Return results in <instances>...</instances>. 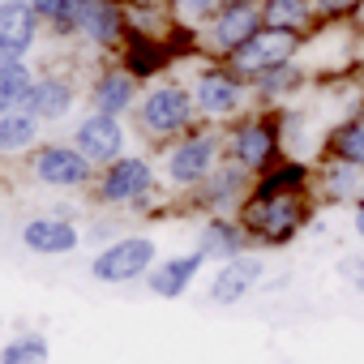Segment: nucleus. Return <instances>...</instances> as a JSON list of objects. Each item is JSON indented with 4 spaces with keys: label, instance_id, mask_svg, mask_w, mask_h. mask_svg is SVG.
<instances>
[{
    "label": "nucleus",
    "instance_id": "f257e3e1",
    "mask_svg": "<svg viewBox=\"0 0 364 364\" xmlns=\"http://www.w3.org/2000/svg\"><path fill=\"white\" fill-rule=\"evenodd\" d=\"M304 223V210L291 193H270V198H253L245 210V228L262 240V245H287Z\"/></svg>",
    "mask_w": 364,
    "mask_h": 364
},
{
    "label": "nucleus",
    "instance_id": "f03ea898",
    "mask_svg": "<svg viewBox=\"0 0 364 364\" xmlns=\"http://www.w3.org/2000/svg\"><path fill=\"white\" fill-rule=\"evenodd\" d=\"M150 262H154V240L150 236H124L90 262V274L99 283H129V279L146 274Z\"/></svg>",
    "mask_w": 364,
    "mask_h": 364
},
{
    "label": "nucleus",
    "instance_id": "7ed1b4c3",
    "mask_svg": "<svg viewBox=\"0 0 364 364\" xmlns=\"http://www.w3.org/2000/svg\"><path fill=\"white\" fill-rule=\"evenodd\" d=\"M35 180H43V185H56V189H82L90 185V159L77 150V146H43L35 154Z\"/></svg>",
    "mask_w": 364,
    "mask_h": 364
},
{
    "label": "nucleus",
    "instance_id": "20e7f679",
    "mask_svg": "<svg viewBox=\"0 0 364 364\" xmlns=\"http://www.w3.org/2000/svg\"><path fill=\"white\" fill-rule=\"evenodd\" d=\"M296 31H279V26H270V31H257L245 48H236L232 52V65L240 69V73H266V69H274V65H287L291 60V52H296Z\"/></svg>",
    "mask_w": 364,
    "mask_h": 364
},
{
    "label": "nucleus",
    "instance_id": "39448f33",
    "mask_svg": "<svg viewBox=\"0 0 364 364\" xmlns=\"http://www.w3.org/2000/svg\"><path fill=\"white\" fill-rule=\"evenodd\" d=\"M39 35V14L31 0H0V56H26Z\"/></svg>",
    "mask_w": 364,
    "mask_h": 364
},
{
    "label": "nucleus",
    "instance_id": "423d86ee",
    "mask_svg": "<svg viewBox=\"0 0 364 364\" xmlns=\"http://www.w3.org/2000/svg\"><path fill=\"white\" fill-rule=\"evenodd\" d=\"M120 146H124V129L116 124V116L107 112H95L77 124V150L95 163H116L120 159Z\"/></svg>",
    "mask_w": 364,
    "mask_h": 364
},
{
    "label": "nucleus",
    "instance_id": "0eeeda50",
    "mask_svg": "<svg viewBox=\"0 0 364 364\" xmlns=\"http://www.w3.org/2000/svg\"><path fill=\"white\" fill-rule=\"evenodd\" d=\"M210 163H215V137L198 133V137H185L167 154V176L176 185H198V180L210 176Z\"/></svg>",
    "mask_w": 364,
    "mask_h": 364
},
{
    "label": "nucleus",
    "instance_id": "6e6552de",
    "mask_svg": "<svg viewBox=\"0 0 364 364\" xmlns=\"http://www.w3.org/2000/svg\"><path fill=\"white\" fill-rule=\"evenodd\" d=\"M193 116V99L180 90V86H159L146 103H141V120L154 133H171V129H185Z\"/></svg>",
    "mask_w": 364,
    "mask_h": 364
},
{
    "label": "nucleus",
    "instance_id": "1a4fd4ad",
    "mask_svg": "<svg viewBox=\"0 0 364 364\" xmlns=\"http://www.w3.org/2000/svg\"><path fill=\"white\" fill-rule=\"evenodd\" d=\"M146 189H150L146 159H116L99 180V198L103 202H137Z\"/></svg>",
    "mask_w": 364,
    "mask_h": 364
},
{
    "label": "nucleus",
    "instance_id": "9d476101",
    "mask_svg": "<svg viewBox=\"0 0 364 364\" xmlns=\"http://www.w3.org/2000/svg\"><path fill=\"white\" fill-rule=\"evenodd\" d=\"M257 279H262V262H257V257H232V262H223V270L215 274L210 300H215V304H240V300L253 291Z\"/></svg>",
    "mask_w": 364,
    "mask_h": 364
},
{
    "label": "nucleus",
    "instance_id": "9b49d317",
    "mask_svg": "<svg viewBox=\"0 0 364 364\" xmlns=\"http://www.w3.org/2000/svg\"><path fill=\"white\" fill-rule=\"evenodd\" d=\"M232 150H236L240 167H249V171H262V167L274 159V150H279V133H274V124H266V120H253V124H245V129L232 137Z\"/></svg>",
    "mask_w": 364,
    "mask_h": 364
},
{
    "label": "nucleus",
    "instance_id": "f8f14e48",
    "mask_svg": "<svg viewBox=\"0 0 364 364\" xmlns=\"http://www.w3.org/2000/svg\"><path fill=\"white\" fill-rule=\"evenodd\" d=\"M22 245H26L31 253H48V257L73 253V249H77V228L65 223V219H31V223L22 228Z\"/></svg>",
    "mask_w": 364,
    "mask_h": 364
},
{
    "label": "nucleus",
    "instance_id": "ddd939ff",
    "mask_svg": "<svg viewBox=\"0 0 364 364\" xmlns=\"http://www.w3.org/2000/svg\"><path fill=\"white\" fill-rule=\"evenodd\" d=\"M22 107H26L31 116H39V120H60V116L73 107V86H69L65 77H43V82L31 86V95H26Z\"/></svg>",
    "mask_w": 364,
    "mask_h": 364
},
{
    "label": "nucleus",
    "instance_id": "4468645a",
    "mask_svg": "<svg viewBox=\"0 0 364 364\" xmlns=\"http://www.w3.org/2000/svg\"><path fill=\"white\" fill-rule=\"evenodd\" d=\"M202 253H185V257H171V262H163L154 274H146V283H150V291L154 296H167V300H176L180 291H185L189 283H193V274L202 270Z\"/></svg>",
    "mask_w": 364,
    "mask_h": 364
},
{
    "label": "nucleus",
    "instance_id": "2eb2a0df",
    "mask_svg": "<svg viewBox=\"0 0 364 364\" xmlns=\"http://www.w3.org/2000/svg\"><path fill=\"white\" fill-rule=\"evenodd\" d=\"M77 31L95 43H112L120 31H124V18L116 5H107V0H82L77 9Z\"/></svg>",
    "mask_w": 364,
    "mask_h": 364
},
{
    "label": "nucleus",
    "instance_id": "dca6fc26",
    "mask_svg": "<svg viewBox=\"0 0 364 364\" xmlns=\"http://www.w3.org/2000/svg\"><path fill=\"white\" fill-rule=\"evenodd\" d=\"M257 31H262V14H257L253 5H232V9L215 22V43L228 48V52H236V48H245Z\"/></svg>",
    "mask_w": 364,
    "mask_h": 364
},
{
    "label": "nucleus",
    "instance_id": "f3484780",
    "mask_svg": "<svg viewBox=\"0 0 364 364\" xmlns=\"http://www.w3.org/2000/svg\"><path fill=\"white\" fill-rule=\"evenodd\" d=\"M198 107L206 116H228V112L240 107V86L232 77H223V73H206L198 82Z\"/></svg>",
    "mask_w": 364,
    "mask_h": 364
},
{
    "label": "nucleus",
    "instance_id": "a211bd4d",
    "mask_svg": "<svg viewBox=\"0 0 364 364\" xmlns=\"http://www.w3.org/2000/svg\"><path fill=\"white\" fill-rule=\"evenodd\" d=\"M35 77L18 56H0V116H9L18 103H26Z\"/></svg>",
    "mask_w": 364,
    "mask_h": 364
},
{
    "label": "nucleus",
    "instance_id": "6ab92c4d",
    "mask_svg": "<svg viewBox=\"0 0 364 364\" xmlns=\"http://www.w3.org/2000/svg\"><path fill=\"white\" fill-rule=\"evenodd\" d=\"M240 245H245L240 228H236V223H228V219H215V223H206L198 253H202V257H219V262H232V257H240Z\"/></svg>",
    "mask_w": 364,
    "mask_h": 364
},
{
    "label": "nucleus",
    "instance_id": "aec40b11",
    "mask_svg": "<svg viewBox=\"0 0 364 364\" xmlns=\"http://www.w3.org/2000/svg\"><path fill=\"white\" fill-rule=\"evenodd\" d=\"M240 193H245V171L240 167H219V171L206 176V206L232 210V206H240Z\"/></svg>",
    "mask_w": 364,
    "mask_h": 364
},
{
    "label": "nucleus",
    "instance_id": "412c9836",
    "mask_svg": "<svg viewBox=\"0 0 364 364\" xmlns=\"http://www.w3.org/2000/svg\"><path fill=\"white\" fill-rule=\"evenodd\" d=\"M39 137V116L31 112H9L0 116V154H18Z\"/></svg>",
    "mask_w": 364,
    "mask_h": 364
},
{
    "label": "nucleus",
    "instance_id": "4be33fe9",
    "mask_svg": "<svg viewBox=\"0 0 364 364\" xmlns=\"http://www.w3.org/2000/svg\"><path fill=\"white\" fill-rule=\"evenodd\" d=\"M129 103H133V77H124V73H103V77L95 82V107H99V112L116 116V112H124Z\"/></svg>",
    "mask_w": 364,
    "mask_h": 364
},
{
    "label": "nucleus",
    "instance_id": "5701e85b",
    "mask_svg": "<svg viewBox=\"0 0 364 364\" xmlns=\"http://www.w3.org/2000/svg\"><path fill=\"white\" fill-rule=\"evenodd\" d=\"M0 364H48V338L43 334H22L0 347Z\"/></svg>",
    "mask_w": 364,
    "mask_h": 364
},
{
    "label": "nucleus",
    "instance_id": "b1692460",
    "mask_svg": "<svg viewBox=\"0 0 364 364\" xmlns=\"http://www.w3.org/2000/svg\"><path fill=\"white\" fill-rule=\"evenodd\" d=\"M262 18L279 31H300L309 22V0H266Z\"/></svg>",
    "mask_w": 364,
    "mask_h": 364
},
{
    "label": "nucleus",
    "instance_id": "393cba45",
    "mask_svg": "<svg viewBox=\"0 0 364 364\" xmlns=\"http://www.w3.org/2000/svg\"><path fill=\"white\" fill-rule=\"evenodd\" d=\"M330 146H334V154H338L343 163H351V167H364V120H351V124L334 129Z\"/></svg>",
    "mask_w": 364,
    "mask_h": 364
},
{
    "label": "nucleus",
    "instance_id": "a878e982",
    "mask_svg": "<svg viewBox=\"0 0 364 364\" xmlns=\"http://www.w3.org/2000/svg\"><path fill=\"white\" fill-rule=\"evenodd\" d=\"M159 65H163V48H159V43H150V39H137V43L129 48V73L146 77V73H154Z\"/></svg>",
    "mask_w": 364,
    "mask_h": 364
},
{
    "label": "nucleus",
    "instance_id": "bb28decb",
    "mask_svg": "<svg viewBox=\"0 0 364 364\" xmlns=\"http://www.w3.org/2000/svg\"><path fill=\"white\" fill-rule=\"evenodd\" d=\"M39 18H56V26H77L82 0H31Z\"/></svg>",
    "mask_w": 364,
    "mask_h": 364
},
{
    "label": "nucleus",
    "instance_id": "cd10ccee",
    "mask_svg": "<svg viewBox=\"0 0 364 364\" xmlns=\"http://www.w3.org/2000/svg\"><path fill=\"white\" fill-rule=\"evenodd\" d=\"M300 185H304V167H300V163H287L279 176H266V180H262L257 193L270 198V193H291V189H300Z\"/></svg>",
    "mask_w": 364,
    "mask_h": 364
},
{
    "label": "nucleus",
    "instance_id": "c85d7f7f",
    "mask_svg": "<svg viewBox=\"0 0 364 364\" xmlns=\"http://www.w3.org/2000/svg\"><path fill=\"white\" fill-rule=\"evenodd\" d=\"M296 82H300V73H296L291 65H274V69L262 73V90H266V95H283V90H291Z\"/></svg>",
    "mask_w": 364,
    "mask_h": 364
},
{
    "label": "nucleus",
    "instance_id": "c756f323",
    "mask_svg": "<svg viewBox=\"0 0 364 364\" xmlns=\"http://www.w3.org/2000/svg\"><path fill=\"white\" fill-rule=\"evenodd\" d=\"M326 185H330V193H334V198H347V193H355V185H360V180H355L351 163H343V167H334V171H330V180H326Z\"/></svg>",
    "mask_w": 364,
    "mask_h": 364
},
{
    "label": "nucleus",
    "instance_id": "7c9ffc66",
    "mask_svg": "<svg viewBox=\"0 0 364 364\" xmlns=\"http://www.w3.org/2000/svg\"><path fill=\"white\" fill-rule=\"evenodd\" d=\"M338 274L347 279V287L364 291V257H343V262H338Z\"/></svg>",
    "mask_w": 364,
    "mask_h": 364
},
{
    "label": "nucleus",
    "instance_id": "2f4dec72",
    "mask_svg": "<svg viewBox=\"0 0 364 364\" xmlns=\"http://www.w3.org/2000/svg\"><path fill=\"white\" fill-rule=\"evenodd\" d=\"M215 5H219V0H180V9L193 14V18H198V14H210Z\"/></svg>",
    "mask_w": 364,
    "mask_h": 364
},
{
    "label": "nucleus",
    "instance_id": "473e14b6",
    "mask_svg": "<svg viewBox=\"0 0 364 364\" xmlns=\"http://www.w3.org/2000/svg\"><path fill=\"white\" fill-rule=\"evenodd\" d=\"M317 5L326 9V14H343V9H351L355 0H317Z\"/></svg>",
    "mask_w": 364,
    "mask_h": 364
},
{
    "label": "nucleus",
    "instance_id": "72a5a7b5",
    "mask_svg": "<svg viewBox=\"0 0 364 364\" xmlns=\"http://www.w3.org/2000/svg\"><path fill=\"white\" fill-rule=\"evenodd\" d=\"M355 232L364 236V206H355Z\"/></svg>",
    "mask_w": 364,
    "mask_h": 364
},
{
    "label": "nucleus",
    "instance_id": "f704fd0d",
    "mask_svg": "<svg viewBox=\"0 0 364 364\" xmlns=\"http://www.w3.org/2000/svg\"><path fill=\"white\" fill-rule=\"evenodd\" d=\"M360 120H364V116H360Z\"/></svg>",
    "mask_w": 364,
    "mask_h": 364
}]
</instances>
